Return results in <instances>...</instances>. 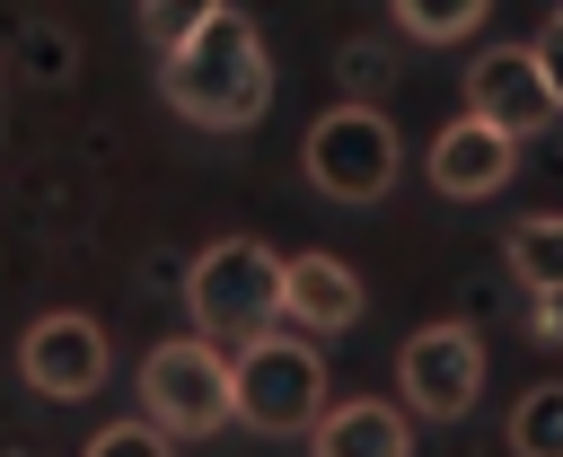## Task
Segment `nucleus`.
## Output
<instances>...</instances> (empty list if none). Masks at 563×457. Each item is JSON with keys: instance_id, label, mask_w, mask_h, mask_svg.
I'll use <instances>...</instances> for the list:
<instances>
[{"instance_id": "16", "label": "nucleus", "mask_w": 563, "mask_h": 457, "mask_svg": "<svg viewBox=\"0 0 563 457\" xmlns=\"http://www.w3.org/2000/svg\"><path fill=\"white\" fill-rule=\"evenodd\" d=\"M79 457H176V439H167L150 413H132V422H106V431H97Z\"/></svg>"}, {"instance_id": "10", "label": "nucleus", "mask_w": 563, "mask_h": 457, "mask_svg": "<svg viewBox=\"0 0 563 457\" xmlns=\"http://www.w3.org/2000/svg\"><path fill=\"white\" fill-rule=\"evenodd\" d=\"M282 316H290L308 343L361 325V272H352L343 255H282Z\"/></svg>"}, {"instance_id": "7", "label": "nucleus", "mask_w": 563, "mask_h": 457, "mask_svg": "<svg viewBox=\"0 0 563 457\" xmlns=\"http://www.w3.org/2000/svg\"><path fill=\"white\" fill-rule=\"evenodd\" d=\"M18 369H26L35 395L79 404V395L106 387V325L79 316V308H53V316H35V325L18 334Z\"/></svg>"}, {"instance_id": "12", "label": "nucleus", "mask_w": 563, "mask_h": 457, "mask_svg": "<svg viewBox=\"0 0 563 457\" xmlns=\"http://www.w3.org/2000/svg\"><path fill=\"white\" fill-rule=\"evenodd\" d=\"M510 272L528 299H563V211H537L510 228Z\"/></svg>"}, {"instance_id": "13", "label": "nucleus", "mask_w": 563, "mask_h": 457, "mask_svg": "<svg viewBox=\"0 0 563 457\" xmlns=\"http://www.w3.org/2000/svg\"><path fill=\"white\" fill-rule=\"evenodd\" d=\"M510 457H563V378H545L510 404Z\"/></svg>"}, {"instance_id": "8", "label": "nucleus", "mask_w": 563, "mask_h": 457, "mask_svg": "<svg viewBox=\"0 0 563 457\" xmlns=\"http://www.w3.org/2000/svg\"><path fill=\"white\" fill-rule=\"evenodd\" d=\"M466 114L493 123V132H510V141L545 132V123H554V88H545L537 53H528V44H493V53H475V70H466Z\"/></svg>"}, {"instance_id": "14", "label": "nucleus", "mask_w": 563, "mask_h": 457, "mask_svg": "<svg viewBox=\"0 0 563 457\" xmlns=\"http://www.w3.org/2000/svg\"><path fill=\"white\" fill-rule=\"evenodd\" d=\"M493 18V0H396V26L413 35V44H457V35H475Z\"/></svg>"}, {"instance_id": "3", "label": "nucleus", "mask_w": 563, "mask_h": 457, "mask_svg": "<svg viewBox=\"0 0 563 457\" xmlns=\"http://www.w3.org/2000/svg\"><path fill=\"white\" fill-rule=\"evenodd\" d=\"M317 413H325V360H317L308 334L238 343V360H229V422L290 439V431H317Z\"/></svg>"}, {"instance_id": "1", "label": "nucleus", "mask_w": 563, "mask_h": 457, "mask_svg": "<svg viewBox=\"0 0 563 457\" xmlns=\"http://www.w3.org/2000/svg\"><path fill=\"white\" fill-rule=\"evenodd\" d=\"M158 88H167V105H176L185 123H202V132H246V123H264V105H273V53H264L255 18H238V9L220 0L176 53H158Z\"/></svg>"}, {"instance_id": "19", "label": "nucleus", "mask_w": 563, "mask_h": 457, "mask_svg": "<svg viewBox=\"0 0 563 457\" xmlns=\"http://www.w3.org/2000/svg\"><path fill=\"white\" fill-rule=\"evenodd\" d=\"M537 334H545V343H563V299H537Z\"/></svg>"}, {"instance_id": "6", "label": "nucleus", "mask_w": 563, "mask_h": 457, "mask_svg": "<svg viewBox=\"0 0 563 457\" xmlns=\"http://www.w3.org/2000/svg\"><path fill=\"white\" fill-rule=\"evenodd\" d=\"M396 387H405V413H422V422L475 413V395H484V334L457 325V316L413 325L405 352H396Z\"/></svg>"}, {"instance_id": "4", "label": "nucleus", "mask_w": 563, "mask_h": 457, "mask_svg": "<svg viewBox=\"0 0 563 457\" xmlns=\"http://www.w3.org/2000/svg\"><path fill=\"white\" fill-rule=\"evenodd\" d=\"M299 158H308V185L317 193H334V202H378L387 185H396V167H405V141H396V123L378 114V105H325L317 123H308V141H299Z\"/></svg>"}, {"instance_id": "17", "label": "nucleus", "mask_w": 563, "mask_h": 457, "mask_svg": "<svg viewBox=\"0 0 563 457\" xmlns=\"http://www.w3.org/2000/svg\"><path fill=\"white\" fill-rule=\"evenodd\" d=\"M211 9H220V0H141V35H150L158 53H176V44H185Z\"/></svg>"}, {"instance_id": "18", "label": "nucleus", "mask_w": 563, "mask_h": 457, "mask_svg": "<svg viewBox=\"0 0 563 457\" xmlns=\"http://www.w3.org/2000/svg\"><path fill=\"white\" fill-rule=\"evenodd\" d=\"M528 53H537V70H545V88H554V114H563V9L545 18V35H537Z\"/></svg>"}, {"instance_id": "5", "label": "nucleus", "mask_w": 563, "mask_h": 457, "mask_svg": "<svg viewBox=\"0 0 563 457\" xmlns=\"http://www.w3.org/2000/svg\"><path fill=\"white\" fill-rule=\"evenodd\" d=\"M141 413L167 439H211L229 422V352L202 343V334H167L141 360Z\"/></svg>"}, {"instance_id": "11", "label": "nucleus", "mask_w": 563, "mask_h": 457, "mask_svg": "<svg viewBox=\"0 0 563 457\" xmlns=\"http://www.w3.org/2000/svg\"><path fill=\"white\" fill-rule=\"evenodd\" d=\"M317 457H413V422L387 404V395H352V404H325L317 413Z\"/></svg>"}, {"instance_id": "15", "label": "nucleus", "mask_w": 563, "mask_h": 457, "mask_svg": "<svg viewBox=\"0 0 563 457\" xmlns=\"http://www.w3.org/2000/svg\"><path fill=\"white\" fill-rule=\"evenodd\" d=\"M18 70H26V88H62V79L79 70V44H70L62 26H26V35H18Z\"/></svg>"}, {"instance_id": "9", "label": "nucleus", "mask_w": 563, "mask_h": 457, "mask_svg": "<svg viewBox=\"0 0 563 457\" xmlns=\"http://www.w3.org/2000/svg\"><path fill=\"white\" fill-rule=\"evenodd\" d=\"M431 185L449 193V202H484V193H501L510 185V167H519V141L510 132H493V123H475V114H457V123H440L431 132Z\"/></svg>"}, {"instance_id": "2", "label": "nucleus", "mask_w": 563, "mask_h": 457, "mask_svg": "<svg viewBox=\"0 0 563 457\" xmlns=\"http://www.w3.org/2000/svg\"><path fill=\"white\" fill-rule=\"evenodd\" d=\"M185 308L202 343H255L282 316V255L255 237H211L185 264Z\"/></svg>"}]
</instances>
